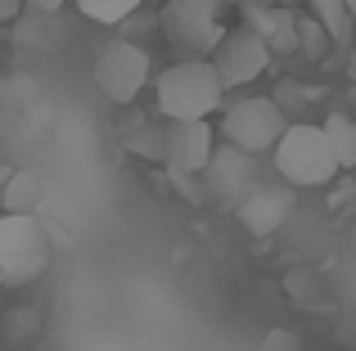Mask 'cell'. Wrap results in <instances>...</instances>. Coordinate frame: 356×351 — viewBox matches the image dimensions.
I'll use <instances>...</instances> for the list:
<instances>
[{
    "mask_svg": "<svg viewBox=\"0 0 356 351\" xmlns=\"http://www.w3.org/2000/svg\"><path fill=\"white\" fill-rule=\"evenodd\" d=\"M275 104H280V108H289V104H293V108H298V104H307V95H302V90H293V86H280V95H275Z\"/></svg>",
    "mask_w": 356,
    "mask_h": 351,
    "instance_id": "obj_19",
    "label": "cell"
},
{
    "mask_svg": "<svg viewBox=\"0 0 356 351\" xmlns=\"http://www.w3.org/2000/svg\"><path fill=\"white\" fill-rule=\"evenodd\" d=\"M352 243H356V225H352Z\"/></svg>",
    "mask_w": 356,
    "mask_h": 351,
    "instance_id": "obj_25",
    "label": "cell"
},
{
    "mask_svg": "<svg viewBox=\"0 0 356 351\" xmlns=\"http://www.w3.org/2000/svg\"><path fill=\"white\" fill-rule=\"evenodd\" d=\"M77 9L90 18V23L118 27V23H127V18L140 9V0H77Z\"/></svg>",
    "mask_w": 356,
    "mask_h": 351,
    "instance_id": "obj_15",
    "label": "cell"
},
{
    "mask_svg": "<svg viewBox=\"0 0 356 351\" xmlns=\"http://www.w3.org/2000/svg\"><path fill=\"white\" fill-rule=\"evenodd\" d=\"M321 126H325V140H330V149H334V158H339V167L352 171V167H356V117H348V113H330Z\"/></svg>",
    "mask_w": 356,
    "mask_h": 351,
    "instance_id": "obj_14",
    "label": "cell"
},
{
    "mask_svg": "<svg viewBox=\"0 0 356 351\" xmlns=\"http://www.w3.org/2000/svg\"><path fill=\"white\" fill-rule=\"evenodd\" d=\"M330 32L321 27V18L316 14H307V18H298V54H307L312 63H321L325 54H330Z\"/></svg>",
    "mask_w": 356,
    "mask_h": 351,
    "instance_id": "obj_16",
    "label": "cell"
},
{
    "mask_svg": "<svg viewBox=\"0 0 356 351\" xmlns=\"http://www.w3.org/2000/svg\"><path fill=\"white\" fill-rule=\"evenodd\" d=\"M212 68L221 72V81H226V90H239L248 86V81H257L261 72L270 68V45L261 41L257 32H252L248 23L235 27V32H226V41H221V50L212 54Z\"/></svg>",
    "mask_w": 356,
    "mask_h": 351,
    "instance_id": "obj_7",
    "label": "cell"
},
{
    "mask_svg": "<svg viewBox=\"0 0 356 351\" xmlns=\"http://www.w3.org/2000/svg\"><path fill=\"white\" fill-rule=\"evenodd\" d=\"M352 14H356V0H352Z\"/></svg>",
    "mask_w": 356,
    "mask_h": 351,
    "instance_id": "obj_26",
    "label": "cell"
},
{
    "mask_svg": "<svg viewBox=\"0 0 356 351\" xmlns=\"http://www.w3.org/2000/svg\"><path fill=\"white\" fill-rule=\"evenodd\" d=\"M149 81V54L145 45L136 41H113L99 50L95 59V86L104 99H113V104H131V99L145 90Z\"/></svg>",
    "mask_w": 356,
    "mask_h": 351,
    "instance_id": "obj_6",
    "label": "cell"
},
{
    "mask_svg": "<svg viewBox=\"0 0 356 351\" xmlns=\"http://www.w3.org/2000/svg\"><path fill=\"white\" fill-rule=\"evenodd\" d=\"M226 81L212 68V59H181L158 77V108L172 122H208L221 108Z\"/></svg>",
    "mask_w": 356,
    "mask_h": 351,
    "instance_id": "obj_1",
    "label": "cell"
},
{
    "mask_svg": "<svg viewBox=\"0 0 356 351\" xmlns=\"http://www.w3.org/2000/svg\"><path fill=\"white\" fill-rule=\"evenodd\" d=\"M248 27L270 45V54H293L298 50V14L284 5L248 9Z\"/></svg>",
    "mask_w": 356,
    "mask_h": 351,
    "instance_id": "obj_11",
    "label": "cell"
},
{
    "mask_svg": "<svg viewBox=\"0 0 356 351\" xmlns=\"http://www.w3.org/2000/svg\"><path fill=\"white\" fill-rule=\"evenodd\" d=\"M270 162H275L280 180L289 185V189H312V185H330L334 176H339V158H334L330 140H325V126H307V122H293L284 131V140L275 144V153H270Z\"/></svg>",
    "mask_w": 356,
    "mask_h": 351,
    "instance_id": "obj_2",
    "label": "cell"
},
{
    "mask_svg": "<svg viewBox=\"0 0 356 351\" xmlns=\"http://www.w3.org/2000/svg\"><path fill=\"white\" fill-rule=\"evenodd\" d=\"M23 5H27V0H0V27L18 23V18H23Z\"/></svg>",
    "mask_w": 356,
    "mask_h": 351,
    "instance_id": "obj_18",
    "label": "cell"
},
{
    "mask_svg": "<svg viewBox=\"0 0 356 351\" xmlns=\"http://www.w3.org/2000/svg\"><path fill=\"white\" fill-rule=\"evenodd\" d=\"M248 9H266V5H275V0H243Z\"/></svg>",
    "mask_w": 356,
    "mask_h": 351,
    "instance_id": "obj_21",
    "label": "cell"
},
{
    "mask_svg": "<svg viewBox=\"0 0 356 351\" xmlns=\"http://www.w3.org/2000/svg\"><path fill=\"white\" fill-rule=\"evenodd\" d=\"M27 5H32L36 14H54V9H63L68 0H27Z\"/></svg>",
    "mask_w": 356,
    "mask_h": 351,
    "instance_id": "obj_20",
    "label": "cell"
},
{
    "mask_svg": "<svg viewBox=\"0 0 356 351\" xmlns=\"http://www.w3.org/2000/svg\"><path fill=\"white\" fill-rule=\"evenodd\" d=\"M312 14L321 18V27L330 32L334 45H352V32H356L352 0H312Z\"/></svg>",
    "mask_w": 356,
    "mask_h": 351,
    "instance_id": "obj_13",
    "label": "cell"
},
{
    "mask_svg": "<svg viewBox=\"0 0 356 351\" xmlns=\"http://www.w3.org/2000/svg\"><path fill=\"white\" fill-rule=\"evenodd\" d=\"M217 153L212 122H172L167 126V171L172 176H203Z\"/></svg>",
    "mask_w": 356,
    "mask_h": 351,
    "instance_id": "obj_8",
    "label": "cell"
},
{
    "mask_svg": "<svg viewBox=\"0 0 356 351\" xmlns=\"http://www.w3.org/2000/svg\"><path fill=\"white\" fill-rule=\"evenodd\" d=\"M163 36L185 54V59H212L226 41L221 18L208 0H167L163 9Z\"/></svg>",
    "mask_w": 356,
    "mask_h": 351,
    "instance_id": "obj_5",
    "label": "cell"
},
{
    "mask_svg": "<svg viewBox=\"0 0 356 351\" xmlns=\"http://www.w3.org/2000/svg\"><path fill=\"white\" fill-rule=\"evenodd\" d=\"M203 185L212 189V198L243 203L252 189H257V158L235 149V144H221V149L212 153L208 171H203Z\"/></svg>",
    "mask_w": 356,
    "mask_h": 351,
    "instance_id": "obj_9",
    "label": "cell"
},
{
    "mask_svg": "<svg viewBox=\"0 0 356 351\" xmlns=\"http://www.w3.org/2000/svg\"><path fill=\"white\" fill-rule=\"evenodd\" d=\"M45 203V176L36 167H23L9 176L5 194H0V207H5V216H36Z\"/></svg>",
    "mask_w": 356,
    "mask_h": 351,
    "instance_id": "obj_12",
    "label": "cell"
},
{
    "mask_svg": "<svg viewBox=\"0 0 356 351\" xmlns=\"http://www.w3.org/2000/svg\"><path fill=\"white\" fill-rule=\"evenodd\" d=\"M9 176H14V171H5V167H0V194H5V185H9Z\"/></svg>",
    "mask_w": 356,
    "mask_h": 351,
    "instance_id": "obj_23",
    "label": "cell"
},
{
    "mask_svg": "<svg viewBox=\"0 0 356 351\" xmlns=\"http://www.w3.org/2000/svg\"><path fill=\"white\" fill-rule=\"evenodd\" d=\"M50 266V239L36 216H5L0 212V284L23 289L41 280Z\"/></svg>",
    "mask_w": 356,
    "mask_h": 351,
    "instance_id": "obj_4",
    "label": "cell"
},
{
    "mask_svg": "<svg viewBox=\"0 0 356 351\" xmlns=\"http://www.w3.org/2000/svg\"><path fill=\"white\" fill-rule=\"evenodd\" d=\"M348 77H352V81H356V50H352V54H348Z\"/></svg>",
    "mask_w": 356,
    "mask_h": 351,
    "instance_id": "obj_22",
    "label": "cell"
},
{
    "mask_svg": "<svg viewBox=\"0 0 356 351\" xmlns=\"http://www.w3.org/2000/svg\"><path fill=\"white\" fill-rule=\"evenodd\" d=\"M289 113L266 95H248V99H235V104L221 113V144H235L243 153H275V144L284 140L289 131Z\"/></svg>",
    "mask_w": 356,
    "mask_h": 351,
    "instance_id": "obj_3",
    "label": "cell"
},
{
    "mask_svg": "<svg viewBox=\"0 0 356 351\" xmlns=\"http://www.w3.org/2000/svg\"><path fill=\"white\" fill-rule=\"evenodd\" d=\"M289 212H293V189H289V185H257V189L239 203L243 230L257 234V239L275 234V230L289 221Z\"/></svg>",
    "mask_w": 356,
    "mask_h": 351,
    "instance_id": "obj_10",
    "label": "cell"
},
{
    "mask_svg": "<svg viewBox=\"0 0 356 351\" xmlns=\"http://www.w3.org/2000/svg\"><path fill=\"white\" fill-rule=\"evenodd\" d=\"M261 351H298V338L289 334V329H270L266 343H261Z\"/></svg>",
    "mask_w": 356,
    "mask_h": 351,
    "instance_id": "obj_17",
    "label": "cell"
},
{
    "mask_svg": "<svg viewBox=\"0 0 356 351\" xmlns=\"http://www.w3.org/2000/svg\"><path fill=\"white\" fill-rule=\"evenodd\" d=\"M208 5H212V9H221V0H208Z\"/></svg>",
    "mask_w": 356,
    "mask_h": 351,
    "instance_id": "obj_24",
    "label": "cell"
}]
</instances>
